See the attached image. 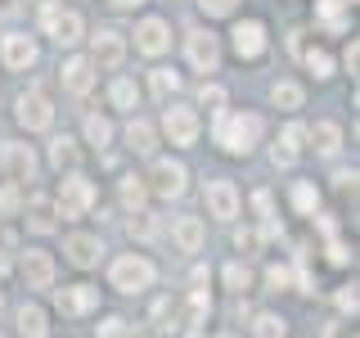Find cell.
Wrapping results in <instances>:
<instances>
[{
	"label": "cell",
	"instance_id": "cell-1",
	"mask_svg": "<svg viewBox=\"0 0 360 338\" xmlns=\"http://www.w3.org/2000/svg\"><path fill=\"white\" fill-rule=\"evenodd\" d=\"M262 131H266L262 113H243V108H221L217 122H212V135H217V144H221L225 154H234V158L252 154L257 144H262Z\"/></svg>",
	"mask_w": 360,
	"mask_h": 338
},
{
	"label": "cell",
	"instance_id": "cell-2",
	"mask_svg": "<svg viewBox=\"0 0 360 338\" xmlns=\"http://www.w3.org/2000/svg\"><path fill=\"white\" fill-rule=\"evenodd\" d=\"M108 284L117 293H144L158 284V266L144 253H122L117 262L108 266Z\"/></svg>",
	"mask_w": 360,
	"mask_h": 338
},
{
	"label": "cell",
	"instance_id": "cell-3",
	"mask_svg": "<svg viewBox=\"0 0 360 338\" xmlns=\"http://www.w3.org/2000/svg\"><path fill=\"white\" fill-rule=\"evenodd\" d=\"M95 180H86L82 172H68L63 176V185L54 189V212L59 217H68V221H77V217H86L90 208H95Z\"/></svg>",
	"mask_w": 360,
	"mask_h": 338
},
{
	"label": "cell",
	"instance_id": "cell-4",
	"mask_svg": "<svg viewBox=\"0 0 360 338\" xmlns=\"http://www.w3.org/2000/svg\"><path fill=\"white\" fill-rule=\"evenodd\" d=\"M41 23V32L50 37L54 45H63V50H72V45H82L86 41V18L77 14V9H45V14H37Z\"/></svg>",
	"mask_w": 360,
	"mask_h": 338
},
{
	"label": "cell",
	"instance_id": "cell-5",
	"mask_svg": "<svg viewBox=\"0 0 360 338\" xmlns=\"http://www.w3.org/2000/svg\"><path fill=\"white\" fill-rule=\"evenodd\" d=\"M144 185L153 189L158 199H180L189 189V167L176 163V158H153L149 176H144Z\"/></svg>",
	"mask_w": 360,
	"mask_h": 338
},
{
	"label": "cell",
	"instance_id": "cell-6",
	"mask_svg": "<svg viewBox=\"0 0 360 338\" xmlns=\"http://www.w3.org/2000/svg\"><path fill=\"white\" fill-rule=\"evenodd\" d=\"M37 154H32V144L22 140H5L0 144V172L9 176V185H32L37 180Z\"/></svg>",
	"mask_w": 360,
	"mask_h": 338
},
{
	"label": "cell",
	"instance_id": "cell-7",
	"mask_svg": "<svg viewBox=\"0 0 360 338\" xmlns=\"http://www.w3.org/2000/svg\"><path fill=\"white\" fill-rule=\"evenodd\" d=\"M185 59H189V68H194V73H217L221 68V37L217 32H207V27H194L185 37Z\"/></svg>",
	"mask_w": 360,
	"mask_h": 338
},
{
	"label": "cell",
	"instance_id": "cell-8",
	"mask_svg": "<svg viewBox=\"0 0 360 338\" xmlns=\"http://www.w3.org/2000/svg\"><path fill=\"white\" fill-rule=\"evenodd\" d=\"M230 45L239 59H262V54L270 50V27L262 18H239L230 27Z\"/></svg>",
	"mask_w": 360,
	"mask_h": 338
},
{
	"label": "cell",
	"instance_id": "cell-9",
	"mask_svg": "<svg viewBox=\"0 0 360 338\" xmlns=\"http://www.w3.org/2000/svg\"><path fill=\"white\" fill-rule=\"evenodd\" d=\"M14 118H18V127L22 131H50L54 127V104H50V95L45 90H27V95H18V104H14Z\"/></svg>",
	"mask_w": 360,
	"mask_h": 338
},
{
	"label": "cell",
	"instance_id": "cell-10",
	"mask_svg": "<svg viewBox=\"0 0 360 338\" xmlns=\"http://www.w3.org/2000/svg\"><path fill=\"white\" fill-rule=\"evenodd\" d=\"M202 203H207V217H217V221H234L239 217V208H243V194H239V185L234 180H207V189H202Z\"/></svg>",
	"mask_w": 360,
	"mask_h": 338
},
{
	"label": "cell",
	"instance_id": "cell-11",
	"mask_svg": "<svg viewBox=\"0 0 360 338\" xmlns=\"http://www.w3.org/2000/svg\"><path fill=\"white\" fill-rule=\"evenodd\" d=\"M135 50L149 54V59H162V54L172 50V23L158 18V14H144L135 23Z\"/></svg>",
	"mask_w": 360,
	"mask_h": 338
},
{
	"label": "cell",
	"instance_id": "cell-12",
	"mask_svg": "<svg viewBox=\"0 0 360 338\" xmlns=\"http://www.w3.org/2000/svg\"><path fill=\"white\" fill-rule=\"evenodd\" d=\"M37 59H41L37 37H27V32H5V37H0V63H5L9 73H27Z\"/></svg>",
	"mask_w": 360,
	"mask_h": 338
},
{
	"label": "cell",
	"instance_id": "cell-13",
	"mask_svg": "<svg viewBox=\"0 0 360 338\" xmlns=\"http://www.w3.org/2000/svg\"><path fill=\"white\" fill-rule=\"evenodd\" d=\"M198 131H202V122H198V113H194V108L172 104V108L162 113V135L176 144V149H189V144L198 140Z\"/></svg>",
	"mask_w": 360,
	"mask_h": 338
},
{
	"label": "cell",
	"instance_id": "cell-14",
	"mask_svg": "<svg viewBox=\"0 0 360 338\" xmlns=\"http://www.w3.org/2000/svg\"><path fill=\"white\" fill-rule=\"evenodd\" d=\"M90 63L104 68V73H112V68L127 63V37L112 27H99L95 37H90Z\"/></svg>",
	"mask_w": 360,
	"mask_h": 338
},
{
	"label": "cell",
	"instance_id": "cell-15",
	"mask_svg": "<svg viewBox=\"0 0 360 338\" xmlns=\"http://www.w3.org/2000/svg\"><path fill=\"white\" fill-rule=\"evenodd\" d=\"M18 270H22V284L27 289H54V275H59V266H54V257L45 248H22Z\"/></svg>",
	"mask_w": 360,
	"mask_h": 338
},
{
	"label": "cell",
	"instance_id": "cell-16",
	"mask_svg": "<svg viewBox=\"0 0 360 338\" xmlns=\"http://www.w3.org/2000/svg\"><path fill=\"white\" fill-rule=\"evenodd\" d=\"M95 77H99V68L90 63V54H72V59H63L59 68V82L68 95H90L95 90Z\"/></svg>",
	"mask_w": 360,
	"mask_h": 338
},
{
	"label": "cell",
	"instance_id": "cell-17",
	"mask_svg": "<svg viewBox=\"0 0 360 338\" xmlns=\"http://www.w3.org/2000/svg\"><path fill=\"white\" fill-rule=\"evenodd\" d=\"M63 257L72 266L90 270V266H99V257H104V239H99V234H90V230H72L63 239Z\"/></svg>",
	"mask_w": 360,
	"mask_h": 338
},
{
	"label": "cell",
	"instance_id": "cell-18",
	"mask_svg": "<svg viewBox=\"0 0 360 338\" xmlns=\"http://www.w3.org/2000/svg\"><path fill=\"white\" fill-rule=\"evenodd\" d=\"M302 149H307V127H302V122H288V127L279 131L275 149H270V163H275V167H292L302 158Z\"/></svg>",
	"mask_w": 360,
	"mask_h": 338
},
{
	"label": "cell",
	"instance_id": "cell-19",
	"mask_svg": "<svg viewBox=\"0 0 360 338\" xmlns=\"http://www.w3.org/2000/svg\"><path fill=\"white\" fill-rule=\"evenodd\" d=\"M54 302H59L63 315H90V311H99V289L95 284H63Z\"/></svg>",
	"mask_w": 360,
	"mask_h": 338
},
{
	"label": "cell",
	"instance_id": "cell-20",
	"mask_svg": "<svg viewBox=\"0 0 360 338\" xmlns=\"http://www.w3.org/2000/svg\"><path fill=\"white\" fill-rule=\"evenodd\" d=\"M172 244L180 253H198L202 244H207V225L202 217H172Z\"/></svg>",
	"mask_w": 360,
	"mask_h": 338
},
{
	"label": "cell",
	"instance_id": "cell-21",
	"mask_svg": "<svg viewBox=\"0 0 360 338\" xmlns=\"http://www.w3.org/2000/svg\"><path fill=\"white\" fill-rule=\"evenodd\" d=\"M307 140H311V149L320 158L342 154V127H338V122H315V127H307Z\"/></svg>",
	"mask_w": 360,
	"mask_h": 338
},
{
	"label": "cell",
	"instance_id": "cell-22",
	"mask_svg": "<svg viewBox=\"0 0 360 338\" xmlns=\"http://www.w3.org/2000/svg\"><path fill=\"white\" fill-rule=\"evenodd\" d=\"M14 320H18L22 338H50V315H45V307H37V302H22L14 311Z\"/></svg>",
	"mask_w": 360,
	"mask_h": 338
},
{
	"label": "cell",
	"instance_id": "cell-23",
	"mask_svg": "<svg viewBox=\"0 0 360 338\" xmlns=\"http://www.w3.org/2000/svg\"><path fill=\"white\" fill-rule=\"evenodd\" d=\"M77 163H82L77 140H72V135H54V140H50V167H54V172H77Z\"/></svg>",
	"mask_w": 360,
	"mask_h": 338
},
{
	"label": "cell",
	"instance_id": "cell-24",
	"mask_svg": "<svg viewBox=\"0 0 360 338\" xmlns=\"http://www.w3.org/2000/svg\"><path fill=\"white\" fill-rule=\"evenodd\" d=\"M270 104L284 108V113H297L302 104H307V90H302V82H292V77H284V82L270 86Z\"/></svg>",
	"mask_w": 360,
	"mask_h": 338
},
{
	"label": "cell",
	"instance_id": "cell-25",
	"mask_svg": "<svg viewBox=\"0 0 360 338\" xmlns=\"http://www.w3.org/2000/svg\"><path fill=\"white\" fill-rule=\"evenodd\" d=\"M117 194H122V208L127 212H144V199H149V185H144V176H122V185H117Z\"/></svg>",
	"mask_w": 360,
	"mask_h": 338
},
{
	"label": "cell",
	"instance_id": "cell-26",
	"mask_svg": "<svg viewBox=\"0 0 360 338\" xmlns=\"http://www.w3.org/2000/svg\"><path fill=\"white\" fill-rule=\"evenodd\" d=\"M153 140H158V135H153L149 122H140V118H131V122H127V149H131V154L149 158V154H153Z\"/></svg>",
	"mask_w": 360,
	"mask_h": 338
},
{
	"label": "cell",
	"instance_id": "cell-27",
	"mask_svg": "<svg viewBox=\"0 0 360 338\" xmlns=\"http://www.w3.org/2000/svg\"><path fill=\"white\" fill-rule=\"evenodd\" d=\"M112 118H104V113H90L86 118V144H95V149H108L112 144Z\"/></svg>",
	"mask_w": 360,
	"mask_h": 338
},
{
	"label": "cell",
	"instance_id": "cell-28",
	"mask_svg": "<svg viewBox=\"0 0 360 338\" xmlns=\"http://www.w3.org/2000/svg\"><path fill=\"white\" fill-rule=\"evenodd\" d=\"M284 334H288L284 315H275V311H257L252 315V338H284Z\"/></svg>",
	"mask_w": 360,
	"mask_h": 338
},
{
	"label": "cell",
	"instance_id": "cell-29",
	"mask_svg": "<svg viewBox=\"0 0 360 338\" xmlns=\"http://www.w3.org/2000/svg\"><path fill=\"white\" fill-rule=\"evenodd\" d=\"M292 208H297L302 217H315V208H320V189H315V180H297V185H292Z\"/></svg>",
	"mask_w": 360,
	"mask_h": 338
},
{
	"label": "cell",
	"instance_id": "cell-30",
	"mask_svg": "<svg viewBox=\"0 0 360 338\" xmlns=\"http://www.w3.org/2000/svg\"><path fill=\"white\" fill-rule=\"evenodd\" d=\"M108 99H112V108H135L140 104V86H135L131 77H117V82L108 86Z\"/></svg>",
	"mask_w": 360,
	"mask_h": 338
},
{
	"label": "cell",
	"instance_id": "cell-31",
	"mask_svg": "<svg viewBox=\"0 0 360 338\" xmlns=\"http://www.w3.org/2000/svg\"><path fill=\"white\" fill-rule=\"evenodd\" d=\"M149 90L158 99H172L180 90V73H172V68H153V73H149Z\"/></svg>",
	"mask_w": 360,
	"mask_h": 338
},
{
	"label": "cell",
	"instance_id": "cell-32",
	"mask_svg": "<svg viewBox=\"0 0 360 338\" xmlns=\"http://www.w3.org/2000/svg\"><path fill=\"white\" fill-rule=\"evenodd\" d=\"M27 225L32 230H54V203L50 199H32L27 203Z\"/></svg>",
	"mask_w": 360,
	"mask_h": 338
},
{
	"label": "cell",
	"instance_id": "cell-33",
	"mask_svg": "<svg viewBox=\"0 0 360 338\" xmlns=\"http://www.w3.org/2000/svg\"><path fill=\"white\" fill-rule=\"evenodd\" d=\"M221 275H225V289H230V293H248V289H252V270H248L243 262H230Z\"/></svg>",
	"mask_w": 360,
	"mask_h": 338
},
{
	"label": "cell",
	"instance_id": "cell-34",
	"mask_svg": "<svg viewBox=\"0 0 360 338\" xmlns=\"http://www.w3.org/2000/svg\"><path fill=\"white\" fill-rule=\"evenodd\" d=\"M302 63H307L320 82H324V77H333V54L329 50H307V54H302Z\"/></svg>",
	"mask_w": 360,
	"mask_h": 338
},
{
	"label": "cell",
	"instance_id": "cell-35",
	"mask_svg": "<svg viewBox=\"0 0 360 338\" xmlns=\"http://www.w3.org/2000/svg\"><path fill=\"white\" fill-rule=\"evenodd\" d=\"M198 104H202V108H212V113H221V108H225V86H217V82H202V90H198Z\"/></svg>",
	"mask_w": 360,
	"mask_h": 338
},
{
	"label": "cell",
	"instance_id": "cell-36",
	"mask_svg": "<svg viewBox=\"0 0 360 338\" xmlns=\"http://www.w3.org/2000/svg\"><path fill=\"white\" fill-rule=\"evenodd\" d=\"M198 9L207 18H230L234 9H239V0H198Z\"/></svg>",
	"mask_w": 360,
	"mask_h": 338
},
{
	"label": "cell",
	"instance_id": "cell-37",
	"mask_svg": "<svg viewBox=\"0 0 360 338\" xmlns=\"http://www.w3.org/2000/svg\"><path fill=\"white\" fill-rule=\"evenodd\" d=\"M338 311L356 320V311H360V293H356V284H342V289H338Z\"/></svg>",
	"mask_w": 360,
	"mask_h": 338
},
{
	"label": "cell",
	"instance_id": "cell-38",
	"mask_svg": "<svg viewBox=\"0 0 360 338\" xmlns=\"http://www.w3.org/2000/svg\"><path fill=\"white\" fill-rule=\"evenodd\" d=\"M266 284H270V293H284V289L292 284V270H288V266H270V270H266Z\"/></svg>",
	"mask_w": 360,
	"mask_h": 338
},
{
	"label": "cell",
	"instance_id": "cell-39",
	"mask_svg": "<svg viewBox=\"0 0 360 338\" xmlns=\"http://www.w3.org/2000/svg\"><path fill=\"white\" fill-rule=\"evenodd\" d=\"M127 320L122 315H104V325H99V338H127Z\"/></svg>",
	"mask_w": 360,
	"mask_h": 338
},
{
	"label": "cell",
	"instance_id": "cell-40",
	"mask_svg": "<svg viewBox=\"0 0 360 338\" xmlns=\"http://www.w3.org/2000/svg\"><path fill=\"white\" fill-rule=\"evenodd\" d=\"M324 338H356V325L347 320V315H338V320L324 325Z\"/></svg>",
	"mask_w": 360,
	"mask_h": 338
},
{
	"label": "cell",
	"instance_id": "cell-41",
	"mask_svg": "<svg viewBox=\"0 0 360 338\" xmlns=\"http://www.w3.org/2000/svg\"><path fill=\"white\" fill-rule=\"evenodd\" d=\"M18 189H22V185L0 189V212H18Z\"/></svg>",
	"mask_w": 360,
	"mask_h": 338
},
{
	"label": "cell",
	"instance_id": "cell-42",
	"mask_svg": "<svg viewBox=\"0 0 360 338\" xmlns=\"http://www.w3.org/2000/svg\"><path fill=\"white\" fill-rule=\"evenodd\" d=\"M329 262H333V266H347V262H352V253H347V244H338V239L329 244Z\"/></svg>",
	"mask_w": 360,
	"mask_h": 338
},
{
	"label": "cell",
	"instance_id": "cell-43",
	"mask_svg": "<svg viewBox=\"0 0 360 338\" xmlns=\"http://www.w3.org/2000/svg\"><path fill=\"white\" fill-rule=\"evenodd\" d=\"M356 63H360V45L352 41V45H347V50H342V68H347V73L356 77Z\"/></svg>",
	"mask_w": 360,
	"mask_h": 338
},
{
	"label": "cell",
	"instance_id": "cell-44",
	"mask_svg": "<svg viewBox=\"0 0 360 338\" xmlns=\"http://www.w3.org/2000/svg\"><path fill=\"white\" fill-rule=\"evenodd\" d=\"M32 9H37V14H45V9H59V0H32Z\"/></svg>",
	"mask_w": 360,
	"mask_h": 338
},
{
	"label": "cell",
	"instance_id": "cell-45",
	"mask_svg": "<svg viewBox=\"0 0 360 338\" xmlns=\"http://www.w3.org/2000/svg\"><path fill=\"white\" fill-rule=\"evenodd\" d=\"M108 5H112V9H140L144 0H108Z\"/></svg>",
	"mask_w": 360,
	"mask_h": 338
},
{
	"label": "cell",
	"instance_id": "cell-46",
	"mask_svg": "<svg viewBox=\"0 0 360 338\" xmlns=\"http://www.w3.org/2000/svg\"><path fill=\"white\" fill-rule=\"evenodd\" d=\"M5 280H9V257L0 253V284H5Z\"/></svg>",
	"mask_w": 360,
	"mask_h": 338
},
{
	"label": "cell",
	"instance_id": "cell-47",
	"mask_svg": "<svg viewBox=\"0 0 360 338\" xmlns=\"http://www.w3.org/2000/svg\"><path fill=\"white\" fill-rule=\"evenodd\" d=\"M225 338H230V334H225Z\"/></svg>",
	"mask_w": 360,
	"mask_h": 338
}]
</instances>
